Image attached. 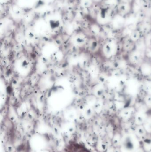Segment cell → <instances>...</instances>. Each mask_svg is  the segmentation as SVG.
Listing matches in <instances>:
<instances>
[{
    "label": "cell",
    "mask_w": 151,
    "mask_h": 152,
    "mask_svg": "<svg viewBox=\"0 0 151 152\" xmlns=\"http://www.w3.org/2000/svg\"><path fill=\"white\" fill-rule=\"evenodd\" d=\"M104 53L106 58H109L114 56L117 52V44L113 41H110L104 46Z\"/></svg>",
    "instance_id": "obj_1"
},
{
    "label": "cell",
    "mask_w": 151,
    "mask_h": 152,
    "mask_svg": "<svg viewBox=\"0 0 151 152\" xmlns=\"http://www.w3.org/2000/svg\"><path fill=\"white\" fill-rule=\"evenodd\" d=\"M129 62L133 65H138L142 59V55L140 51L136 50L130 52L129 56Z\"/></svg>",
    "instance_id": "obj_2"
},
{
    "label": "cell",
    "mask_w": 151,
    "mask_h": 152,
    "mask_svg": "<svg viewBox=\"0 0 151 152\" xmlns=\"http://www.w3.org/2000/svg\"><path fill=\"white\" fill-rule=\"evenodd\" d=\"M127 88L130 94L135 95L137 94L139 88L138 82L135 80H130L128 83Z\"/></svg>",
    "instance_id": "obj_3"
},
{
    "label": "cell",
    "mask_w": 151,
    "mask_h": 152,
    "mask_svg": "<svg viewBox=\"0 0 151 152\" xmlns=\"http://www.w3.org/2000/svg\"><path fill=\"white\" fill-rule=\"evenodd\" d=\"M141 73L143 75L149 76L151 74V62L145 61L141 65Z\"/></svg>",
    "instance_id": "obj_4"
},
{
    "label": "cell",
    "mask_w": 151,
    "mask_h": 152,
    "mask_svg": "<svg viewBox=\"0 0 151 152\" xmlns=\"http://www.w3.org/2000/svg\"><path fill=\"white\" fill-rule=\"evenodd\" d=\"M134 109L133 107L124 108L121 112V115L123 118H128L131 116L134 113Z\"/></svg>",
    "instance_id": "obj_5"
},
{
    "label": "cell",
    "mask_w": 151,
    "mask_h": 152,
    "mask_svg": "<svg viewBox=\"0 0 151 152\" xmlns=\"http://www.w3.org/2000/svg\"><path fill=\"white\" fill-rule=\"evenodd\" d=\"M146 118V114L145 113L139 112L136 116V121L138 123H142L144 121Z\"/></svg>",
    "instance_id": "obj_6"
},
{
    "label": "cell",
    "mask_w": 151,
    "mask_h": 152,
    "mask_svg": "<svg viewBox=\"0 0 151 152\" xmlns=\"http://www.w3.org/2000/svg\"><path fill=\"white\" fill-rule=\"evenodd\" d=\"M144 102L147 107L151 108V95L148 94L144 98Z\"/></svg>",
    "instance_id": "obj_7"
}]
</instances>
